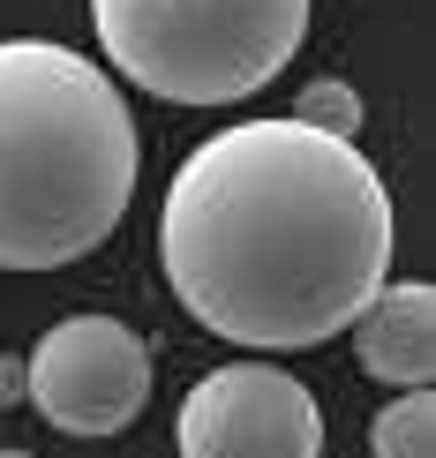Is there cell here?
<instances>
[{
    "instance_id": "obj_1",
    "label": "cell",
    "mask_w": 436,
    "mask_h": 458,
    "mask_svg": "<svg viewBox=\"0 0 436 458\" xmlns=\"http://www.w3.org/2000/svg\"><path fill=\"white\" fill-rule=\"evenodd\" d=\"M391 188L369 150L316 136L294 113L218 128L158 203L174 301L249 353L338 338L391 278Z\"/></svg>"
},
{
    "instance_id": "obj_2",
    "label": "cell",
    "mask_w": 436,
    "mask_h": 458,
    "mask_svg": "<svg viewBox=\"0 0 436 458\" xmlns=\"http://www.w3.org/2000/svg\"><path fill=\"white\" fill-rule=\"evenodd\" d=\"M143 143L90 53L0 46V271H61L113 241L136 203Z\"/></svg>"
},
{
    "instance_id": "obj_3",
    "label": "cell",
    "mask_w": 436,
    "mask_h": 458,
    "mask_svg": "<svg viewBox=\"0 0 436 458\" xmlns=\"http://www.w3.org/2000/svg\"><path fill=\"white\" fill-rule=\"evenodd\" d=\"M98 53L143 98L241 106L309 38V0H90Z\"/></svg>"
},
{
    "instance_id": "obj_4",
    "label": "cell",
    "mask_w": 436,
    "mask_h": 458,
    "mask_svg": "<svg viewBox=\"0 0 436 458\" xmlns=\"http://www.w3.org/2000/svg\"><path fill=\"white\" fill-rule=\"evenodd\" d=\"M23 398L61 436H121L150 406V346L121 316H68L30 346Z\"/></svg>"
},
{
    "instance_id": "obj_5",
    "label": "cell",
    "mask_w": 436,
    "mask_h": 458,
    "mask_svg": "<svg viewBox=\"0 0 436 458\" xmlns=\"http://www.w3.org/2000/svg\"><path fill=\"white\" fill-rule=\"evenodd\" d=\"M181 458H324V413L278 360H226L174 413Z\"/></svg>"
},
{
    "instance_id": "obj_6",
    "label": "cell",
    "mask_w": 436,
    "mask_h": 458,
    "mask_svg": "<svg viewBox=\"0 0 436 458\" xmlns=\"http://www.w3.org/2000/svg\"><path fill=\"white\" fill-rule=\"evenodd\" d=\"M346 331H354L362 376H376V384L414 391V384L436 376V293L422 278H384Z\"/></svg>"
},
{
    "instance_id": "obj_7",
    "label": "cell",
    "mask_w": 436,
    "mask_h": 458,
    "mask_svg": "<svg viewBox=\"0 0 436 458\" xmlns=\"http://www.w3.org/2000/svg\"><path fill=\"white\" fill-rule=\"evenodd\" d=\"M369 451L376 458H436V391L414 384V391L391 398L369 428Z\"/></svg>"
},
{
    "instance_id": "obj_8",
    "label": "cell",
    "mask_w": 436,
    "mask_h": 458,
    "mask_svg": "<svg viewBox=\"0 0 436 458\" xmlns=\"http://www.w3.org/2000/svg\"><path fill=\"white\" fill-rule=\"evenodd\" d=\"M294 121H309L316 136H338V143H354V136H362V98H354V83L324 75V83H309V90H301Z\"/></svg>"
},
{
    "instance_id": "obj_9",
    "label": "cell",
    "mask_w": 436,
    "mask_h": 458,
    "mask_svg": "<svg viewBox=\"0 0 436 458\" xmlns=\"http://www.w3.org/2000/svg\"><path fill=\"white\" fill-rule=\"evenodd\" d=\"M15 398H23V360L0 353V406H15Z\"/></svg>"
},
{
    "instance_id": "obj_10",
    "label": "cell",
    "mask_w": 436,
    "mask_h": 458,
    "mask_svg": "<svg viewBox=\"0 0 436 458\" xmlns=\"http://www.w3.org/2000/svg\"><path fill=\"white\" fill-rule=\"evenodd\" d=\"M0 458H30V451H0Z\"/></svg>"
}]
</instances>
